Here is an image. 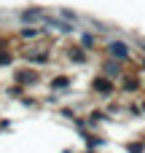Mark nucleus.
<instances>
[{
    "label": "nucleus",
    "instance_id": "1",
    "mask_svg": "<svg viewBox=\"0 0 145 153\" xmlns=\"http://www.w3.org/2000/svg\"><path fill=\"white\" fill-rule=\"evenodd\" d=\"M38 19H46V16L38 13V11H27V13H24V22H38Z\"/></svg>",
    "mask_w": 145,
    "mask_h": 153
},
{
    "label": "nucleus",
    "instance_id": "2",
    "mask_svg": "<svg viewBox=\"0 0 145 153\" xmlns=\"http://www.w3.org/2000/svg\"><path fill=\"white\" fill-rule=\"evenodd\" d=\"M110 51H113V56H124L126 46H124V43H113V46H110Z\"/></svg>",
    "mask_w": 145,
    "mask_h": 153
},
{
    "label": "nucleus",
    "instance_id": "3",
    "mask_svg": "<svg viewBox=\"0 0 145 153\" xmlns=\"http://www.w3.org/2000/svg\"><path fill=\"white\" fill-rule=\"evenodd\" d=\"M3 62H8V56H5V54H0V65H3Z\"/></svg>",
    "mask_w": 145,
    "mask_h": 153
},
{
    "label": "nucleus",
    "instance_id": "4",
    "mask_svg": "<svg viewBox=\"0 0 145 153\" xmlns=\"http://www.w3.org/2000/svg\"><path fill=\"white\" fill-rule=\"evenodd\" d=\"M140 46H143V48H145V38H140Z\"/></svg>",
    "mask_w": 145,
    "mask_h": 153
}]
</instances>
